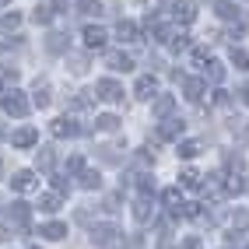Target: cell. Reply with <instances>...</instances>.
Instances as JSON below:
<instances>
[{
  "mask_svg": "<svg viewBox=\"0 0 249 249\" xmlns=\"http://www.w3.org/2000/svg\"><path fill=\"white\" fill-rule=\"evenodd\" d=\"M95 91H98V98H106V102H123V88L116 85L112 77H102L95 85Z\"/></svg>",
  "mask_w": 249,
  "mask_h": 249,
  "instance_id": "1",
  "label": "cell"
},
{
  "mask_svg": "<svg viewBox=\"0 0 249 249\" xmlns=\"http://www.w3.org/2000/svg\"><path fill=\"white\" fill-rule=\"evenodd\" d=\"M116 235H120V231H116V225H95V228H91V242H95L98 249L112 246V242H116Z\"/></svg>",
  "mask_w": 249,
  "mask_h": 249,
  "instance_id": "2",
  "label": "cell"
},
{
  "mask_svg": "<svg viewBox=\"0 0 249 249\" xmlns=\"http://www.w3.org/2000/svg\"><path fill=\"white\" fill-rule=\"evenodd\" d=\"M4 109H7L11 116H25V112H28V102L21 98V91H11V95H4Z\"/></svg>",
  "mask_w": 249,
  "mask_h": 249,
  "instance_id": "3",
  "label": "cell"
},
{
  "mask_svg": "<svg viewBox=\"0 0 249 249\" xmlns=\"http://www.w3.org/2000/svg\"><path fill=\"white\" fill-rule=\"evenodd\" d=\"M49 130H53V137H74L77 134V123L71 120V116H60V120H53Z\"/></svg>",
  "mask_w": 249,
  "mask_h": 249,
  "instance_id": "4",
  "label": "cell"
},
{
  "mask_svg": "<svg viewBox=\"0 0 249 249\" xmlns=\"http://www.w3.org/2000/svg\"><path fill=\"white\" fill-rule=\"evenodd\" d=\"M85 46H88V49H102V46H106V28L88 25V28H85Z\"/></svg>",
  "mask_w": 249,
  "mask_h": 249,
  "instance_id": "5",
  "label": "cell"
},
{
  "mask_svg": "<svg viewBox=\"0 0 249 249\" xmlns=\"http://www.w3.org/2000/svg\"><path fill=\"white\" fill-rule=\"evenodd\" d=\"M11 186L18 190V193H28V190H36V186H39V182H36V172H14Z\"/></svg>",
  "mask_w": 249,
  "mask_h": 249,
  "instance_id": "6",
  "label": "cell"
},
{
  "mask_svg": "<svg viewBox=\"0 0 249 249\" xmlns=\"http://www.w3.org/2000/svg\"><path fill=\"white\" fill-rule=\"evenodd\" d=\"M36 141H39V134H36L32 126H21L18 134H11V144H14V147H32Z\"/></svg>",
  "mask_w": 249,
  "mask_h": 249,
  "instance_id": "7",
  "label": "cell"
},
{
  "mask_svg": "<svg viewBox=\"0 0 249 249\" xmlns=\"http://www.w3.org/2000/svg\"><path fill=\"white\" fill-rule=\"evenodd\" d=\"M39 235H42V239H49V242H60L63 235H67V225L49 221V225H42V228H39Z\"/></svg>",
  "mask_w": 249,
  "mask_h": 249,
  "instance_id": "8",
  "label": "cell"
},
{
  "mask_svg": "<svg viewBox=\"0 0 249 249\" xmlns=\"http://www.w3.org/2000/svg\"><path fill=\"white\" fill-rule=\"evenodd\" d=\"M106 63H109L112 71H123V74H126V71H134V60H130L126 53H109Z\"/></svg>",
  "mask_w": 249,
  "mask_h": 249,
  "instance_id": "9",
  "label": "cell"
},
{
  "mask_svg": "<svg viewBox=\"0 0 249 249\" xmlns=\"http://www.w3.org/2000/svg\"><path fill=\"white\" fill-rule=\"evenodd\" d=\"M204 91H207V85H204L200 77H190V81H186V98H190V102H200Z\"/></svg>",
  "mask_w": 249,
  "mask_h": 249,
  "instance_id": "10",
  "label": "cell"
},
{
  "mask_svg": "<svg viewBox=\"0 0 249 249\" xmlns=\"http://www.w3.org/2000/svg\"><path fill=\"white\" fill-rule=\"evenodd\" d=\"M172 109H176V98H172V95H158V98H155V106H151L155 116H169Z\"/></svg>",
  "mask_w": 249,
  "mask_h": 249,
  "instance_id": "11",
  "label": "cell"
},
{
  "mask_svg": "<svg viewBox=\"0 0 249 249\" xmlns=\"http://www.w3.org/2000/svg\"><path fill=\"white\" fill-rule=\"evenodd\" d=\"M28 214H32V211H28V204H21V200H18V204H11V211H7V221H14V225H25V221H28Z\"/></svg>",
  "mask_w": 249,
  "mask_h": 249,
  "instance_id": "12",
  "label": "cell"
},
{
  "mask_svg": "<svg viewBox=\"0 0 249 249\" xmlns=\"http://www.w3.org/2000/svg\"><path fill=\"white\" fill-rule=\"evenodd\" d=\"M36 165H39L42 172H49V169H53V165H56V155H53V147H39V155H36Z\"/></svg>",
  "mask_w": 249,
  "mask_h": 249,
  "instance_id": "13",
  "label": "cell"
},
{
  "mask_svg": "<svg viewBox=\"0 0 249 249\" xmlns=\"http://www.w3.org/2000/svg\"><path fill=\"white\" fill-rule=\"evenodd\" d=\"M179 134H182V120H169V123L158 130V137H161V141H176Z\"/></svg>",
  "mask_w": 249,
  "mask_h": 249,
  "instance_id": "14",
  "label": "cell"
},
{
  "mask_svg": "<svg viewBox=\"0 0 249 249\" xmlns=\"http://www.w3.org/2000/svg\"><path fill=\"white\" fill-rule=\"evenodd\" d=\"M134 91H137V98H155V91H158V85H155V77H141Z\"/></svg>",
  "mask_w": 249,
  "mask_h": 249,
  "instance_id": "15",
  "label": "cell"
},
{
  "mask_svg": "<svg viewBox=\"0 0 249 249\" xmlns=\"http://www.w3.org/2000/svg\"><path fill=\"white\" fill-rule=\"evenodd\" d=\"M39 211L56 214V211H60V196H56V193H42V196H39Z\"/></svg>",
  "mask_w": 249,
  "mask_h": 249,
  "instance_id": "16",
  "label": "cell"
},
{
  "mask_svg": "<svg viewBox=\"0 0 249 249\" xmlns=\"http://www.w3.org/2000/svg\"><path fill=\"white\" fill-rule=\"evenodd\" d=\"M179 182H182L186 190H196V186H200V172H196V169H182V172H179Z\"/></svg>",
  "mask_w": 249,
  "mask_h": 249,
  "instance_id": "17",
  "label": "cell"
},
{
  "mask_svg": "<svg viewBox=\"0 0 249 249\" xmlns=\"http://www.w3.org/2000/svg\"><path fill=\"white\" fill-rule=\"evenodd\" d=\"M172 11H176V18H179L182 25H186V21H193V18H196V7H193V4H176Z\"/></svg>",
  "mask_w": 249,
  "mask_h": 249,
  "instance_id": "18",
  "label": "cell"
},
{
  "mask_svg": "<svg viewBox=\"0 0 249 249\" xmlns=\"http://www.w3.org/2000/svg\"><path fill=\"white\" fill-rule=\"evenodd\" d=\"M161 200H165V207H169V211H176V214H179V207H182L179 190H165V193H161Z\"/></svg>",
  "mask_w": 249,
  "mask_h": 249,
  "instance_id": "19",
  "label": "cell"
},
{
  "mask_svg": "<svg viewBox=\"0 0 249 249\" xmlns=\"http://www.w3.org/2000/svg\"><path fill=\"white\" fill-rule=\"evenodd\" d=\"M81 186H85V190H98V186H102V176H98V172H81Z\"/></svg>",
  "mask_w": 249,
  "mask_h": 249,
  "instance_id": "20",
  "label": "cell"
},
{
  "mask_svg": "<svg viewBox=\"0 0 249 249\" xmlns=\"http://www.w3.org/2000/svg\"><path fill=\"white\" fill-rule=\"evenodd\" d=\"M116 36H120L123 42H134V39H137V28L130 25V21H120V28H116Z\"/></svg>",
  "mask_w": 249,
  "mask_h": 249,
  "instance_id": "21",
  "label": "cell"
},
{
  "mask_svg": "<svg viewBox=\"0 0 249 249\" xmlns=\"http://www.w3.org/2000/svg\"><path fill=\"white\" fill-rule=\"evenodd\" d=\"M218 14H221L225 21H231V18H239V7L228 4V0H218Z\"/></svg>",
  "mask_w": 249,
  "mask_h": 249,
  "instance_id": "22",
  "label": "cell"
},
{
  "mask_svg": "<svg viewBox=\"0 0 249 249\" xmlns=\"http://www.w3.org/2000/svg\"><path fill=\"white\" fill-rule=\"evenodd\" d=\"M179 155L182 158H196V155H200V144H196V141H182L179 144Z\"/></svg>",
  "mask_w": 249,
  "mask_h": 249,
  "instance_id": "23",
  "label": "cell"
},
{
  "mask_svg": "<svg viewBox=\"0 0 249 249\" xmlns=\"http://www.w3.org/2000/svg\"><path fill=\"white\" fill-rule=\"evenodd\" d=\"M151 214H155V207L147 204V200H141V204L134 207V218H137V221H147V218H151Z\"/></svg>",
  "mask_w": 249,
  "mask_h": 249,
  "instance_id": "24",
  "label": "cell"
},
{
  "mask_svg": "<svg viewBox=\"0 0 249 249\" xmlns=\"http://www.w3.org/2000/svg\"><path fill=\"white\" fill-rule=\"evenodd\" d=\"M231 225H235L239 231H249V211H235L231 214Z\"/></svg>",
  "mask_w": 249,
  "mask_h": 249,
  "instance_id": "25",
  "label": "cell"
},
{
  "mask_svg": "<svg viewBox=\"0 0 249 249\" xmlns=\"http://www.w3.org/2000/svg\"><path fill=\"white\" fill-rule=\"evenodd\" d=\"M18 25H21V18H18V14H4V18H0V32H14Z\"/></svg>",
  "mask_w": 249,
  "mask_h": 249,
  "instance_id": "26",
  "label": "cell"
},
{
  "mask_svg": "<svg viewBox=\"0 0 249 249\" xmlns=\"http://www.w3.org/2000/svg\"><path fill=\"white\" fill-rule=\"evenodd\" d=\"M231 63H235L239 71H249V56L242 53V49H231Z\"/></svg>",
  "mask_w": 249,
  "mask_h": 249,
  "instance_id": "27",
  "label": "cell"
},
{
  "mask_svg": "<svg viewBox=\"0 0 249 249\" xmlns=\"http://www.w3.org/2000/svg\"><path fill=\"white\" fill-rule=\"evenodd\" d=\"M116 126H120V120H116V116H98V130H109V134H112Z\"/></svg>",
  "mask_w": 249,
  "mask_h": 249,
  "instance_id": "28",
  "label": "cell"
},
{
  "mask_svg": "<svg viewBox=\"0 0 249 249\" xmlns=\"http://www.w3.org/2000/svg\"><path fill=\"white\" fill-rule=\"evenodd\" d=\"M77 7L85 11V14H98V11H102V4H98V0H77Z\"/></svg>",
  "mask_w": 249,
  "mask_h": 249,
  "instance_id": "29",
  "label": "cell"
},
{
  "mask_svg": "<svg viewBox=\"0 0 249 249\" xmlns=\"http://www.w3.org/2000/svg\"><path fill=\"white\" fill-rule=\"evenodd\" d=\"M32 18H36L39 25H49V21H53V11H49V7H36V14H32Z\"/></svg>",
  "mask_w": 249,
  "mask_h": 249,
  "instance_id": "30",
  "label": "cell"
},
{
  "mask_svg": "<svg viewBox=\"0 0 249 249\" xmlns=\"http://www.w3.org/2000/svg\"><path fill=\"white\" fill-rule=\"evenodd\" d=\"M63 46H67V36H49V49H53V53H60Z\"/></svg>",
  "mask_w": 249,
  "mask_h": 249,
  "instance_id": "31",
  "label": "cell"
},
{
  "mask_svg": "<svg viewBox=\"0 0 249 249\" xmlns=\"http://www.w3.org/2000/svg\"><path fill=\"white\" fill-rule=\"evenodd\" d=\"M207 67H211L207 74H211L214 81H221V77H225V71H221V63H218V60H211V63H207Z\"/></svg>",
  "mask_w": 249,
  "mask_h": 249,
  "instance_id": "32",
  "label": "cell"
},
{
  "mask_svg": "<svg viewBox=\"0 0 249 249\" xmlns=\"http://www.w3.org/2000/svg\"><path fill=\"white\" fill-rule=\"evenodd\" d=\"M81 169H85V158H81V155H74V158L67 161V172H81Z\"/></svg>",
  "mask_w": 249,
  "mask_h": 249,
  "instance_id": "33",
  "label": "cell"
},
{
  "mask_svg": "<svg viewBox=\"0 0 249 249\" xmlns=\"http://www.w3.org/2000/svg\"><path fill=\"white\" fill-rule=\"evenodd\" d=\"M36 106H39V109L49 106V91H46V88H36Z\"/></svg>",
  "mask_w": 249,
  "mask_h": 249,
  "instance_id": "34",
  "label": "cell"
},
{
  "mask_svg": "<svg viewBox=\"0 0 249 249\" xmlns=\"http://www.w3.org/2000/svg\"><path fill=\"white\" fill-rule=\"evenodd\" d=\"M182 249H200V239H186V242H182Z\"/></svg>",
  "mask_w": 249,
  "mask_h": 249,
  "instance_id": "35",
  "label": "cell"
},
{
  "mask_svg": "<svg viewBox=\"0 0 249 249\" xmlns=\"http://www.w3.org/2000/svg\"><path fill=\"white\" fill-rule=\"evenodd\" d=\"M242 102H246V106H249V85H246V88H242Z\"/></svg>",
  "mask_w": 249,
  "mask_h": 249,
  "instance_id": "36",
  "label": "cell"
},
{
  "mask_svg": "<svg viewBox=\"0 0 249 249\" xmlns=\"http://www.w3.org/2000/svg\"><path fill=\"white\" fill-rule=\"evenodd\" d=\"M0 137H4V126H0Z\"/></svg>",
  "mask_w": 249,
  "mask_h": 249,
  "instance_id": "37",
  "label": "cell"
},
{
  "mask_svg": "<svg viewBox=\"0 0 249 249\" xmlns=\"http://www.w3.org/2000/svg\"><path fill=\"white\" fill-rule=\"evenodd\" d=\"M0 4H7V0H0Z\"/></svg>",
  "mask_w": 249,
  "mask_h": 249,
  "instance_id": "38",
  "label": "cell"
}]
</instances>
